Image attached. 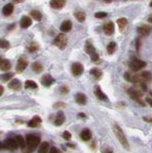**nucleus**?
<instances>
[{
  "mask_svg": "<svg viewBox=\"0 0 152 153\" xmlns=\"http://www.w3.org/2000/svg\"><path fill=\"white\" fill-rule=\"evenodd\" d=\"M112 129L114 131V134L116 135L118 141L120 142V144H122V146H124L126 150H129V143H128V140L125 136L124 132L122 131V129L120 127L117 123H114L112 125Z\"/></svg>",
  "mask_w": 152,
  "mask_h": 153,
  "instance_id": "f257e3e1",
  "label": "nucleus"
},
{
  "mask_svg": "<svg viewBox=\"0 0 152 153\" xmlns=\"http://www.w3.org/2000/svg\"><path fill=\"white\" fill-rule=\"evenodd\" d=\"M26 144H27V148L31 151H34L40 144V137L36 134H28L26 136Z\"/></svg>",
  "mask_w": 152,
  "mask_h": 153,
  "instance_id": "f03ea898",
  "label": "nucleus"
},
{
  "mask_svg": "<svg viewBox=\"0 0 152 153\" xmlns=\"http://www.w3.org/2000/svg\"><path fill=\"white\" fill-rule=\"evenodd\" d=\"M0 146H1V149L5 148L10 150V151H14V150H16L19 147L15 138H8L4 142H2Z\"/></svg>",
  "mask_w": 152,
  "mask_h": 153,
  "instance_id": "7ed1b4c3",
  "label": "nucleus"
},
{
  "mask_svg": "<svg viewBox=\"0 0 152 153\" xmlns=\"http://www.w3.org/2000/svg\"><path fill=\"white\" fill-rule=\"evenodd\" d=\"M55 45L61 50L65 49L67 45V36L64 34H60V35L57 36V38H55Z\"/></svg>",
  "mask_w": 152,
  "mask_h": 153,
  "instance_id": "20e7f679",
  "label": "nucleus"
},
{
  "mask_svg": "<svg viewBox=\"0 0 152 153\" xmlns=\"http://www.w3.org/2000/svg\"><path fill=\"white\" fill-rule=\"evenodd\" d=\"M85 51L86 53H87L88 55H90L91 56V59L93 60V61H97V60H99V55L96 53V49H95V47L93 46V44L92 43H88L85 45Z\"/></svg>",
  "mask_w": 152,
  "mask_h": 153,
  "instance_id": "39448f33",
  "label": "nucleus"
},
{
  "mask_svg": "<svg viewBox=\"0 0 152 153\" xmlns=\"http://www.w3.org/2000/svg\"><path fill=\"white\" fill-rule=\"evenodd\" d=\"M145 65H146V62L143 61V60H141V59H133L130 62L131 69L133 71H135V72L141 70V68H143Z\"/></svg>",
  "mask_w": 152,
  "mask_h": 153,
  "instance_id": "423d86ee",
  "label": "nucleus"
},
{
  "mask_svg": "<svg viewBox=\"0 0 152 153\" xmlns=\"http://www.w3.org/2000/svg\"><path fill=\"white\" fill-rule=\"evenodd\" d=\"M71 71H72V74L75 77L80 76L84 71V68H83V65L80 62H75L73 63L72 67H71Z\"/></svg>",
  "mask_w": 152,
  "mask_h": 153,
  "instance_id": "0eeeda50",
  "label": "nucleus"
},
{
  "mask_svg": "<svg viewBox=\"0 0 152 153\" xmlns=\"http://www.w3.org/2000/svg\"><path fill=\"white\" fill-rule=\"evenodd\" d=\"M27 66H28V61H27V59H26V57H21L17 61L16 71L18 73H21L26 69V67H27Z\"/></svg>",
  "mask_w": 152,
  "mask_h": 153,
  "instance_id": "6e6552de",
  "label": "nucleus"
},
{
  "mask_svg": "<svg viewBox=\"0 0 152 153\" xmlns=\"http://www.w3.org/2000/svg\"><path fill=\"white\" fill-rule=\"evenodd\" d=\"M54 82H55V78L51 75H49V74H46V75H44L42 78H41V83L45 87L51 86Z\"/></svg>",
  "mask_w": 152,
  "mask_h": 153,
  "instance_id": "1a4fd4ad",
  "label": "nucleus"
},
{
  "mask_svg": "<svg viewBox=\"0 0 152 153\" xmlns=\"http://www.w3.org/2000/svg\"><path fill=\"white\" fill-rule=\"evenodd\" d=\"M94 93H95L96 97L98 98L99 100H101V101H104V102L108 101V97L103 93L99 86H98V85L95 86V88H94Z\"/></svg>",
  "mask_w": 152,
  "mask_h": 153,
  "instance_id": "9d476101",
  "label": "nucleus"
},
{
  "mask_svg": "<svg viewBox=\"0 0 152 153\" xmlns=\"http://www.w3.org/2000/svg\"><path fill=\"white\" fill-rule=\"evenodd\" d=\"M42 123V120L39 116H34L32 118V120L29 121L28 126L29 127H38V126L40 125V123Z\"/></svg>",
  "mask_w": 152,
  "mask_h": 153,
  "instance_id": "9b49d317",
  "label": "nucleus"
},
{
  "mask_svg": "<svg viewBox=\"0 0 152 153\" xmlns=\"http://www.w3.org/2000/svg\"><path fill=\"white\" fill-rule=\"evenodd\" d=\"M65 122V116H64V113L62 111H59L57 112V114L56 116V119H55V122L54 123L57 126H60L62 125Z\"/></svg>",
  "mask_w": 152,
  "mask_h": 153,
  "instance_id": "f8f14e48",
  "label": "nucleus"
},
{
  "mask_svg": "<svg viewBox=\"0 0 152 153\" xmlns=\"http://www.w3.org/2000/svg\"><path fill=\"white\" fill-rule=\"evenodd\" d=\"M80 138L84 142L89 141V140L92 138V134H91L90 129H88V128L82 129V132H80Z\"/></svg>",
  "mask_w": 152,
  "mask_h": 153,
  "instance_id": "ddd939ff",
  "label": "nucleus"
},
{
  "mask_svg": "<svg viewBox=\"0 0 152 153\" xmlns=\"http://www.w3.org/2000/svg\"><path fill=\"white\" fill-rule=\"evenodd\" d=\"M21 86H22L21 82H20V80H17V78L12 80L11 82L9 83V88L12 89V90H14V91L20 90V89H21Z\"/></svg>",
  "mask_w": 152,
  "mask_h": 153,
  "instance_id": "4468645a",
  "label": "nucleus"
},
{
  "mask_svg": "<svg viewBox=\"0 0 152 153\" xmlns=\"http://www.w3.org/2000/svg\"><path fill=\"white\" fill-rule=\"evenodd\" d=\"M65 3H66V0H51L50 1V5L54 9H61L64 7Z\"/></svg>",
  "mask_w": 152,
  "mask_h": 153,
  "instance_id": "2eb2a0df",
  "label": "nucleus"
},
{
  "mask_svg": "<svg viewBox=\"0 0 152 153\" xmlns=\"http://www.w3.org/2000/svg\"><path fill=\"white\" fill-rule=\"evenodd\" d=\"M150 31H151V28L149 27L147 25H143V26H141V27L138 28V34L141 36H146L150 34Z\"/></svg>",
  "mask_w": 152,
  "mask_h": 153,
  "instance_id": "dca6fc26",
  "label": "nucleus"
},
{
  "mask_svg": "<svg viewBox=\"0 0 152 153\" xmlns=\"http://www.w3.org/2000/svg\"><path fill=\"white\" fill-rule=\"evenodd\" d=\"M103 31L107 36H111L112 34L114 33V24L111 21L106 22L105 24L103 25Z\"/></svg>",
  "mask_w": 152,
  "mask_h": 153,
  "instance_id": "f3484780",
  "label": "nucleus"
},
{
  "mask_svg": "<svg viewBox=\"0 0 152 153\" xmlns=\"http://www.w3.org/2000/svg\"><path fill=\"white\" fill-rule=\"evenodd\" d=\"M32 25V19H31L29 16H23L20 20V27L22 29H27L28 27Z\"/></svg>",
  "mask_w": 152,
  "mask_h": 153,
  "instance_id": "a211bd4d",
  "label": "nucleus"
},
{
  "mask_svg": "<svg viewBox=\"0 0 152 153\" xmlns=\"http://www.w3.org/2000/svg\"><path fill=\"white\" fill-rule=\"evenodd\" d=\"M50 151V144L48 142H43L39 144L38 152V153H49Z\"/></svg>",
  "mask_w": 152,
  "mask_h": 153,
  "instance_id": "6ab92c4d",
  "label": "nucleus"
},
{
  "mask_svg": "<svg viewBox=\"0 0 152 153\" xmlns=\"http://www.w3.org/2000/svg\"><path fill=\"white\" fill-rule=\"evenodd\" d=\"M72 29V22L70 20H65L62 22V24L60 25V30L63 33H68Z\"/></svg>",
  "mask_w": 152,
  "mask_h": 153,
  "instance_id": "aec40b11",
  "label": "nucleus"
},
{
  "mask_svg": "<svg viewBox=\"0 0 152 153\" xmlns=\"http://www.w3.org/2000/svg\"><path fill=\"white\" fill-rule=\"evenodd\" d=\"M75 99H76V102H77L78 104L83 105L87 102V98H86L85 95L82 94V93H78L77 95H76Z\"/></svg>",
  "mask_w": 152,
  "mask_h": 153,
  "instance_id": "412c9836",
  "label": "nucleus"
},
{
  "mask_svg": "<svg viewBox=\"0 0 152 153\" xmlns=\"http://www.w3.org/2000/svg\"><path fill=\"white\" fill-rule=\"evenodd\" d=\"M2 12H3L4 15H7V16L11 15L13 14V12H14V5H13L12 3L5 5L3 10H2Z\"/></svg>",
  "mask_w": 152,
  "mask_h": 153,
  "instance_id": "4be33fe9",
  "label": "nucleus"
},
{
  "mask_svg": "<svg viewBox=\"0 0 152 153\" xmlns=\"http://www.w3.org/2000/svg\"><path fill=\"white\" fill-rule=\"evenodd\" d=\"M0 67H1V70L2 71H8V70L11 69L12 64H11V62H10L8 59H2L1 61H0Z\"/></svg>",
  "mask_w": 152,
  "mask_h": 153,
  "instance_id": "5701e85b",
  "label": "nucleus"
},
{
  "mask_svg": "<svg viewBox=\"0 0 152 153\" xmlns=\"http://www.w3.org/2000/svg\"><path fill=\"white\" fill-rule=\"evenodd\" d=\"M15 139H16V142L18 144V146L21 149H25V147L27 146V144H26V139H24L21 135H17L15 136Z\"/></svg>",
  "mask_w": 152,
  "mask_h": 153,
  "instance_id": "b1692460",
  "label": "nucleus"
},
{
  "mask_svg": "<svg viewBox=\"0 0 152 153\" xmlns=\"http://www.w3.org/2000/svg\"><path fill=\"white\" fill-rule=\"evenodd\" d=\"M141 78H143V80L145 81V82H149L151 80H152V75L150 72H148V71H145V72H143L140 74Z\"/></svg>",
  "mask_w": 152,
  "mask_h": 153,
  "instance_id": "393cba45",
  "label": "nucleus"
},
{
  "mask_svg": "<svg viewBox=\"0 0 152 153\" xmlns=\"http://www.w3.org/2000/svg\"><path fill=\"white\" fill-rule=\"evenodd\" d=\"M117 22H118V25H119V27H120V31L124 30V29L125 28V26L127 25V19H126V18H124V17L119 18Z\"/></svg>",
  "mask_w": 152,
  "mask_h": 153,
  "instance_id": "a878e982",
  "label": "nucleus"
},
{
  "mask_svg": "<svg viewBox=\"0 0 152 153\" xmlns=\"http://www.w3.org/2000/svg\"><path fill=\"white\" fill-rule=\"evenodd\" d=\"M25 88L26 89H38V84L34 80H26Z\"/></svg>",
  "mask_w": 152,
  "mask_h": 153,
  "instance_id": "bb28decb",
  "label": "nucleus"
},
{
  "mask_svg": "<svg viewBox=\"0 0 152 153\" xmlns=\"http://www.w3.org/2000/svg\"><path fill=\"white\" fill-rule=\"evenodd\" d=\"M32 68H33V70L35 71L36 73H40L41 71H42V69H43L41 63L40 62H38V61H36V62L33 63V64H32Z\"/></svg>",
  "mask_w": 152,
  "mask_h": 153,
  "instance_id": "cd10ccee",
  "label": "nucleus"
},
{
  "mask_svg": "<svg viewBox=\"0 0 152 153\" xmlns=\"http://www.w3.org/2000/svg\"><path fill=\"white\" fill-rule=\"evenodd\" d=\"M75 17L80 21V22H83L85 20V14L83 12H80V11H78V12L75 13Z\"/></svg>",
  "mask_w": 152,
  "mask_h": 153,
  "instance_id": "c85d7f7f",
  "label": "nucleus"
},
{
  "mask_svg": "<svg viewBox=\"0 0 152 153\" xmlns=\"http://www.w3.org/2000/svg\"><path fill=\"white\" fill-rule=\"evenodd\" d=\"M31 15H32V17L34 19H36L38 21H39L41 18H42V15L40 14V12H38V11H36V10L32 11V12H31Z\"/></svg>",
  "mask_w": 152,
  "mask_h": 153,
  "instance_id": "c756f323",
  "label": "nucleus"
},
{
  "mask_svg": "<svg viewBox=\"0 0 152 153\" xmlns=\"http://www.w3.org/2000/svg\"><path fill=\"white\" fill-rule=\"evenodd\" d=\"M90 74L93 75L96 78H101V75H103V73H101L99 69H97V68H94V69L90 70Z\"/></svg>",
  "mask_w": 152,
  "mask_h": 153,
  "instance_id": "7c9ffc66",
  "label": "nucleus"
},
{
  "mask_svg": "<svg viewBox=\"0 0 152 153\" xmlns=\"http://www.w3.org/2000/svg\"><path fill=\"white\" fill-rule=\"evenodd\" d=\"M115 50H116V43L115 42H110L108 45H107V52L109 54H113Z\"/></svg>",
  "mask_w": 152,
  "mask_h": 153,
  "instance_id": "2f4dec72",
  "label": "nucleus"
},
{
  "mask_svg": "<svg viewBox=\"0 0 152 153\" xmlns=\"http://www.w3.org/2000/svg\"><path fill=\"white\" fill-rule=\"evenodd\" d=\"M13 77H14V73H6L4 75H2V80L8 81L11 80V78H13Z\"/></svg>",
  "mask_w": 152,
  "mask_h": 153,
  "instance_id": "473e14b6",
  "label": "nucleus"
},
{
  "mask_svg": "<svg viewBox=\"0 0 152 153\" xmlns=\"http://www.w3.org/2000/svg\"><path fill=\"white\" fill-rule=\"evenodd\" d=\"M55 109H59V108H65L66 107V104L63 102H56V104H54V106H53Z\"/></svg>",
  "mask_w": 152,
  "mask_h": 153,
  "instance_id": "72a5a7b5",
  "label": "nucleus"
},
{
  "mask_svg": "<svg viewBox=\"0 0 152 153\" xmlns=\"http://www.w3.org/2000/svg\"><path fill=\"white\" fill-rule=\"evenodd\" d=\"M101 153H113V149L108 146H103L101 149Z\"/></svg>",
  "mask_w": 152,
  "mask_h": 153,
  "instance_id": "f704fd0d",
  "label": "nucleus"
},
{
  "mask_svg": "<svg viewBox=\"0 0 152 153\" xmlns=\"http://www.w3.org/2000/svg\"><path fill=\"white\" fill-rule=\"evenodd\" d=\"M62 138L66 140V141H70L71 138H72V134H71L69 131H64V132L62 133Z\"/></svg>",
  "mask_w": 152,
  "mask_h": 153,
  "instance_id": "c9c22d12",
  "label": "nucleus"
},
{
  "mask_svg": "<svg viewBox=\"0 0 152 153\" xmlns=\"http://www.w3.org/2000/svg\"><path fill=\"white\" fill-rule=\"evenodd\" d=\"M38 49V45L36 43H35V42H33L32 44H30V47H29V51H30L31 53L36 52Z\"/></svg>",
  "mask_w": 152,
  "mask_h": 153,
  "instance_id": "e433bc0d",
  "label": "nucleus"
},
{
  "mask_svg": "<svg viewBox=\"0 0 152 153\" xmlns=\"http://www.w3.org/2000/svg\"><path fill=\"white\" fill-rule=\"evenodd\" d=\"M107 15V14L105 12H99V13H96L95 14V17L96 18H103L105 17Z\"/></svg>",
  "mask_w": 152,
  "mask_h": 153,
  "instance_id": "4c0bfd02",
  "label": "nucleus"
},
{
  "mask_svg": "<svg viewBox=\"0 0 152 153\" xmlns=\"http://www.w3.org/2000/svg\"><path fill=\"white\" fill-rule=\"evenodd\" d=\"M9 47H10V42L5 40V39H2L1 40V48L6 49V48H9Z\"/></svg>",
  "mask_w": 152,
  "mask_h": 153,
  "instance_id": "58836bf2",
  "label": "nucleus"
},
{
  "mask_svg": "<svg viewBox=\"0 0 152 153\" xmlns=\"http://www.w3.org/2000/svg\"><path fill=\"white\" fill-rule=\"evenodd\" d=\"M124 78L127 81H132L133 75H131V73H129V72H126V73L124 74Z\"/></svg>",
  "mask_w": 152,
  "mask_h": 153,
  "instance_id": "ea45409f",
  "label": "nucleus"
},
{
  "mask_svg": "<svg viewBox=\"0 0 152 153\" xmlns=\"http://www.w3.org/2000/svg\"><path fill=\"white\" fill-rule=\"evenodd\" d=\"M59 90H60V93L62 94H67L68 92H69V89H68V87L66 86H61L59 88Z\"/></svg>",
  "mask_w": 152,
  "mask_h": 153,
  "instance_id": "a19ab883",
  "label": "nucleus"
},
{
  "mask_svg": "<svg viewBox=\"0 0 152 153\" xmlns=\"http://www.w3.org/2000/svg\"><path fill=\"white\" fill-rule=\"evenodd\" d=\"M49 153H61V151H60L59 148H57L56 146H52L51 148H50Z\"/></svg>",
  "mask_w": 152,
  "mask_h": 153,
  "instance_id": "79ce46f5",
  "label": "nucleus"
},
{
  "mask_svg": "<svg viewBox=\"0 0 152 153\" xmlns=\"http://www.w3.org/2000/svg\"><path fill=\"white\" fill-rule=\"evenodd\" d=\"M143 121L147 122L149 123H152V116H147V117H143Z\"/></svg>",
  "mask_w": 152,
  "mask_h": 153,
  "instance_id": "37998d69",
  "label": "nucleus"
},
{
  "mask_svg": "<svg viewBox=\"0 0 152 153\" xmlns=\"http://www.w3.org/2000/svg\"><path fill=\"white\" fill-rule=\"evenodd\" d=\"M78 117L80 118V119H86V118H87V117H86V115L83 114V113H78Z\"/></svg>",
  "mask_w": 152,
  "mask_h": 153,
  "instance_id": "c03bdc74",
  "label": "nucleus"
},
{
  "mask_svg": "<svg viewBox=\"0 0 152 153\" xmlns=\"http://www.w3.org/2000/svg\"><path fill=\"white\" fill-rule=\"evenodd\" d=\"M145 101H146V102H147L149 105H150V106H152V99H151V98H148L147 97L145 99Z\"/></svg>",
  "mask_w": 152,
  "mask_h": 153,
  "instance_id": "a18cd8bd",
  "label": "nucleus"
},
{
  "mask_svg": "<svg viewBox=\"0 0 152 153\" xmlns=\"http://www.w3.org/2000/svg\"><path fill=\"white\" fill-rule=\"evenodd\" d=\"M67 146L71 147V148H75V147H76L75 144H67Z\"/></svg>",
  "mask_w": 152,
  "mask_h": 153,
  "instance_id": "49530a36",
  "label": "nucleus"
},
{
  "mask_svg": "<svg viewBox=\"0 0 152 153\" xmlns=\"http://www.w3.org/2000/svg\"><path fill=\"white\" fill-rule=\"evenodd\" d=\"M23 1H24V0H14V2H15V3H21Z\"/></svg>",
  "mask_w": 152,
  "mask_h": 153,
  "instance_id": "de8ad7c7",
  "label": "nucleus"
},
{
  "mask_svg": "<svg viewBox=\"0 0 152 153\" xmlns=\"http://www.w3.org/2000/svg\"><path fill=\"white\" fill-rule=\"evenodd\" d=\"M0 89H1V92H0V95H2V94H3V92H4V87H3V86H0Z\"/></svg>",
  "mask_w": 152,
  "mask_h": 153,
  "instance_id": "09e8293b",
  "label": "nucleus"
},
{
  "mask_svg": "<svg viewBox=\"0 0 152 153\" xmlns=\"http://www.w3.org/2000/svg\"><path fill=\"white\" fill-rule=\"evenodd\" d=\"M147 21L148 22H150V23H152V15H150V16L148 17V19H147Z\"/></svg>",
  "mask_w": 152,
  "mask_h": 153,
  "instance_id": "8fccbe9b",
  "label": "nucleus"
},
{
  "mask_svg": "<svg viewBox=\"0 0 152 153\" xmlns=\"http://www.w3.org/2000/svg\"><path fill=\"white\" fill-rule=\"evenodd\" d=\"M104 1H105V2H107V3H110V2H111L112 0H104Z\"/></svg>",
  "mask_w": 152,
  "mask_h": 153,
  "instance_id": "3c124183",
  "label": "nucleus"
},
{
  "mask_svg": "<svg viewBox=\"0 0 152 153\" xmlns=\"http://www.w3.org/2000/svg\"><path fill=\"white\" fill-rule=\"evenodd\" d=\"M150 7H152V1L150 2Z\"/></svg>",
  "mask_w": 152,
  "mask_h": 153,
  "instance_id": "603ef678",
  "label": "nucleus"
},
{
  "mask_svg": "<svg viewBox=\"0 0 152 153\" xmlns=\"http://www.w3.org/2000/svg\"><path fill=\"white\" fill-rule=\"evenodd\" d=\"M151 96H152V93H151Z\"/></svg>",
  "mask_w": 152,
  "mask_h": 153,
  "instance_id": "864d4df0",
  "label": "nucleus"
}]
</instances>
